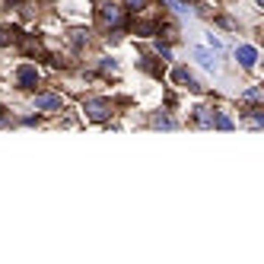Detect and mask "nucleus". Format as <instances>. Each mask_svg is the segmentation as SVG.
<instances>
[{"label": "nucleus", "instance_id": "nucleus-7", "mask_svg": "<svg viewBox=\"0 0 264 264\" xmlns=\"http://www.w3.org/2000/svg\"><path fill=\"white\" fill-rule=\"evenodd\" d=\"M35 83H39V70L35 67H19V86L22 89H35Z\"/></svg>", "mask_w": 264, "mask_h": 264}, {"label": "nucleus", "instance_id": "nucleus-18", "mask_svg": "<svg viewBox=\"0 0 264 264\" xmlns=\"http://www.w3.org/2000/svg\"><path fill=\"white\" fill-rule=\"evenodd\" d=\"M70 35H74V45H77V48L86 42V32H80V29H77V32H70Z\"/></svg>", "mask_w": 264, "mask_h": 264}, {"label": "nucleus", "instance_id": "nucleus-16", "mask_svg": "<svg viewBox=\"0 0 264 264\" xmlns=\"http://www.w3.org/2000/svg\"><path fill=\"white\" fill-rule=\"evenodd\" d=\"M207 45L213 48V51H220V48H223V42L217 39V35H213V32H207Z\"/></svg>", "mask_w": 264, "mask_h": 264}, {"label": "nucleus", "instance_id": "nucleus-2", "mask_svg": "<svg viewBox=\"0 0 264 264\" xmlns=\"http://www.w3.org/2000/svg\"><path fill=\"white\" fill-rule=\"evenodd\" d=\"M99 16H102L105 26H121L124 22V10L118 4H112V0H105V4H99Z\"/></svg>", "mask_w": 264, "mask_h": 264}, {"label": "nucleus", "instance_id": "nucleus-1", "mask_svg": "<svg viewBox=\"0 0 264 264\" xmlns=\"http://www.w3.org/2000/svg\"><path fill=\"white\" fill-rule=\"evenodd\" d=\"M191 57L204 67V70H210V74H217V51L213 48H201V45H191Z\"/></svg>", "mask_w": 264, "mask_h": 264}, {"label": "nucleus", "instance_id": "nucleus-9", "mask_svg": "<svg viewBox=\"0 0 264 264\" xmlns=\"http://www.w3.org/2000/svg\"><path fill=\"white\" fill-rule=\"evenodd\" d=\"M166 4H169V7L175 10V13H191V10H194L191 4H185V0H166Z\"/></svg>", "mask_w": 264, "mask_h": 264}, {"label": "nucleus", "instance_id": "nucleus-10", "mask_svg": "<svg viewBox=\"0 0 264 264\" xmlns=\"http://www.w3.org/2000/svg\"><path fill=\"white\" fill-rule=\"evenodd\" d=\"M16 39H19L16 29H0V45H10V42H16Z\"/></svg>", "mask_w": 264, "mask_h": 264}, {"label": "nucleus", "instance_id": "nucleus-11", "mask_svg": "<svg viewBox=\"0 0 264 264\" xmlns=\"http://www.w3.org/2000/svg\"><path fill=\"white\" fill-rule=\"evenodd\" d=\"M213 121H217V127H220V130H233V127H236L229 115H217V118H213Z\"/></svg>", "mask_w": 264, "mask_h": 264}, {"label": "nucleus", "instance_id": "nucleus-6", "mask_svg": "<svg viewBox=\"0 0 264 264\" xmlns=\"http://www.w3.org/2000/svg\"><path fill=\"white\" fill-rule=\"evenodd\" d=\"M35 109H42V112H57V109H61V95H54V92H39V95H35Z\"/></svg>", "mask_w": 264, "mask_h": 264}, {"label": "nucleus", "instance_id": "nucleus-5", "mask_svg": "<svg viewBox=\"0 0 264 264\" xmlns=\"http://www.w3.org/2000/svg\"><path fill=\"white\" fill-rule=\"evenodd\" d=\"M236 61L251 70V67L258 64V48H255V45H239V48H236Z\"/></svg>", "mask_w": 264, "mask_h": 264}, {"label": "nucleus", "instance_id": "nucleus-15", "mask_svg": "<svg viewBox=\"0 0 264 264\" xmlns=\"http://www.w3.org/2000/svg\"><path fill=\"white\" fill-rule=\"evenodd\" d=\"M153 124H156V127H175V124H172L166 115H156V118H153Z\"/></svg>", "mask_w": 264, "mask_h": 264}, {"label": "nucleus", "instance_id": "nucleus-14", "mask_svg": "<svg viewBox=\"0 0 264 264\" xmlns=\"http://www.w3.org/2000/svg\"><path fill=\"white\" fill-rule=\"evenodd\" d=\"M137 32H140V35H153V32H156V22H140Z\"/></svg>", "mask_w": 264, "mask_h": 264}, {"label": "nucleus", "instance_id": "nucleus-3", "mask_svg": "<svg viewBox=\"0 0 264 264\" xmlns=\"http://www.w3.org/2000/svg\"><path fill=\"white\" fill-rule=\"evenodd\" d=\"M86 118H92V121H105V118L112 115V105L105 102V99H86Z\"/></svg>", "mask_w": 264, "mask_h": 264}, {"label": "nucleus", "instance_id": "nucleus-19", "mask_svg": "<svg viewBox=\"0 0 264 264\" xmlns=\"http://www.w3.org/2000/svg\"><path fill=\"white\" fill-rule=\"evenodd\" d=\"M7 121V109H4V105H0V124H4Z\"/></svg>", "mask_w": 264, "mask_h": 264}, {"label": "nucleus", "instance_id": "nucleus-12", "mask_svg": "<svg viewBox=\"0 0 264 264\" xmlns=\"http://www.w3.org/2000/svg\"><path fill=\"white\" fill-rule=\"evenodd\" d=\"M242 99H248V102H258V99H261V89H258V86L245 89V95H242Z\"/></svg>", "mask_w": 264, "mask_h": 264}, {"label": "nucleus", "instance_id": "nucleus-17", "mask_svg": "<svg viewBox=\"0 0 264 264\" xmlns=\"http://www.w3.org/2000/svg\"><path fill=\"white\" fill-rule=\"evenodd\" d=\"M124 4H127L130 10H143V7H147V4H150V0H124Z\"/></svg>", "mask_w": 264, "mask_h": 264}, {"label": "nucleus", "instance_id": "nucleus-8", "mask_svg": "<svg viewBox=\"0 0 264 264\" xmlns=\"http://www.w3.org/2000/svg\"><path fill=\"white\" fill-rule=\"evenodd\" d=\"M194 118H197V124L213 127V115H210V109H204V105H197V109H194Z\"/></svg>", "mask_w": 264, "mask_h": 264}, {"label": "nucleus", "instance_id": "nucleus-4", "mask_svg": "<svg viewBox=\"0 0 264 264\" xmlns=\"http://www.w3.org/2000/svg\"><path fill=\"white\" fill-rule=\"evenodd\" d=\"M172 80L178 83V86H185V89H191V92H197V89H201V83L194 80V74H191V70H188V67H175V70H172Z\"/></svg>", "mask_w": 264, "mask_h": 264}, {"label": "nucleus", "instance_id": "nucleus-13", "mask_svg": "<svg viewBox=\"0 0 264 264\" xmlns=\"http://www.w3.org/2000/svg\"><path fill=\"white\" fill-rule=\"evenodd\" d=\"M156 51H159V54L166 57V61H172V48H169V45H162V42H156Z\"/></svg>", "mask_w": 264, "mask_h": 264}]
</instances>
